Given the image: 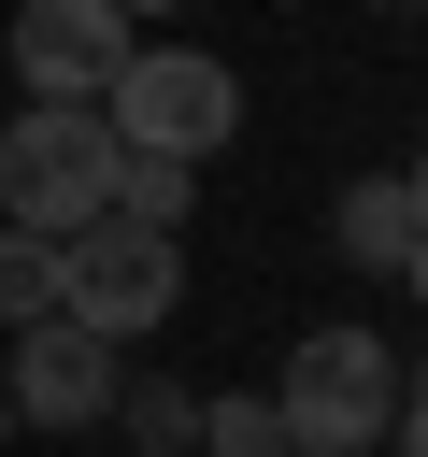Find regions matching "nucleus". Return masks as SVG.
Listing matches in <instances>:
<instances>
[{
	"mask_svg": "<svg viewBox=\"0 0 428 457\" xmlns=\"http://www.w3.org/2000/svg\"><path fill=\"white\" fill-rule=\"evenodd\" d=\"M271 414H285V443H300V457H371V443L399 428V343H385V328H357V314L300 328V343H285Z\"/></svg>",
	"mask_w": 428,
	"mask_h": 457,
	"instance_id": "obj_1",
	"label": "nucleus"
},
{
	"mask_svg": "<svg viewBox=\"0 0 428 457\" xmlns=\"http://www.w3.org/2000/svg\"><path fill=\"white\" fill-rule=\"evenodd\" d=\"M100 129L128 143V157H214L228 129H243V71L228 57H200V43H128V71L100 86Z\"/></svg>",
	"mask_w": 428,
	"mask_h": 457,
	"instance_id": "obj_2",
	"label": "nucleus"
},
{
	"mask_svg": "<svg viewBox=\"0 0 428 457\" xmlns=\"http://www.w3.org/2000/svg\"><path fill=\"white\" fill-rule=\"evenodd\" d=\"M171 300H185V228L86 214V228L57 243V314H86L100 343H143V328H171Z\"/></svg>",
	"mask_w": 428,
	"mask_h": 457,
	"instance_id": "obj_3",
	"label": "nucleus"
},
{
	"mask_svg": "<svg viewBox=\"0 0 428 457\" xmlns=\"http://www.w3.org/2000/svg\"><path fill=\"white\" fill-rule=\"evenodd\" d=\"M114 157H128V143L100 129V100H29V114L0 129V214L71 243V228L114 200Z\"/></svg>",
	"mask_w": 428,
	"mask_h": 457,
	"instance_id": "obj_4",
	"label": "nucleus"
},
{
	"mask_svg": "<svg viewBox=\"0 0 428 457\" xmlns=\"http://www.w3.org/2000/svg\"><path fill=\"white\" fill-rule=\"evenodd\" d=\"M114 386H128V357H114L86 314H29V328H14V371H0L14 428H100Z\"/></svg>",
	"mask_w": 428,
	"mask_h": 457,
	"instance_id": "obj_5",
	"label": "nucleus"
},
{
	"mask_svg": "<svg viewBox=\"0 0 428 457\" xmlns=\"http://www.w3.org/2000/svg\"><path fill=\"white\" fill-rule=\"evenodd\" d=\"M128 43H143L128 0H14V86L29 100H100L128 71Z\"/></svg>",
	"mask_w": 428,
	"mask_h": 457,
	"instance_id": "obj_6",
	"label": "nucleus"
},
{
	"mask_svg": "<svg viewBox=\"0 0 428 457\" xmlns=\"http://www.w3.org/2000/svg\"><path fill=\"white\" fill-rule=\"evenodd\" d=\"M414 228H428V214H414V186H399V171H357V186H342V214H328V243H342L357 271H399V257H414Z\"/></svg>",
	"mask_w": 428,
	"mask_h": 457,
	"instance_id": "obj_7",
	"label": "nucleus"
},
{
	"mask_svg": "<svg viewBox=\"0 0 428 457\" xmlns=\"http://www.w3.org/2000/svg\"><path fill=\"white\" fill-rule=\"evenodd\" d=\"M114 428H128L143 457H200V400H185L171 371H128V386H114Z\"/></svg>",
	"mask_w": 428,
	"mask_h": 457,
	"instance_id": "obj_8",
	"label": "nucleus"
},
{
	"mask_svg": "<svg viewBox=\"0 0 428 457\" xmlns=\"http://www.w3.org/2000/svg\"><path fill=\"white\" fill-rule=\"evenodd\" d=\"M29 314H57V228L0 214V328H29Z\"/></svg>",
	"mask_w": 428,
	"mask_h": 457,
	"instance_id": "obj_9",
	"label": "nucleus"
},
{
	"mask_svg": "<svg viewBox=\"0 0 428 457\" xmlns=\"http://www.w3.org/2000/svg\"><path fill=\"white\" fill-rule=\"evenodd\" d=\"M100 214H143V228H185V157H114V200Z\"/></svg>",
	"mask_w": 428,
	"mask_h": 457,
	"instance_id": "obj_10",
	"label": "nucleus"
},
{
	"mask_svg": "<svg viewBox=\"0 0 428 457\" xmlns=\"http://www.w3.org/2000/svg\"><path fill=\"white\" fill-rule=\"evenodd\" d=\"M200 457H300L271 400H200Z\"/></svg>",
	"mask_w": 428,
	"mask_h": 457,
	"instance_id": "obj_11",
	"label": "nucleus"
},
{
	"mask_svg": "<svg viewBox=\"0 0 428 457\" xmlns=\"http://www.w3.org/2000/svg\"><path fill=\"white\" fill-rule=\"evenodd\" d=\"M399 443H428V357H399Z\"/></svg>",
	"mask_w": 428,
	"mask_h": 457,
	"instance_id": "obj_12",
	"label": "nucleus"
},
{
	"mask_svg": "<svg viewBox=\"0 0 428 457\" xmlns=\"http://www.w3.org/2000/svg\"><path fill=\"white\" fill-rule=\"evenodd\" d=\"M399 286H414V300H428V228H414V257H399Z\"/></svg>",
	"mask_w": 428,
	"mask_h": 457,
	"instance_id": "obj_13",
	"label": "nucleus"
},
{
	"mask_svg": "<svg viewBox=\"0 0 428 457\" xmlns=\"http://www.w3.org/2000/svg\"><path fill=\"white\" fill-rule=\"evenodd\" d=\"M399 186H414V214H428V157H414V171H399Z\"/></svg>",
	"mask_w": 428,
	"mask_h": 457,
	"instance_id": "obj_14",
	"label": "nucleus"
},
{
	"mask_svg": "<svg viewBox=\"0 0 428 457\" xmlns=\"http://www.w3.org/2000/svg\"><path fill=\"white\" fill-rule=\"evenodd\" d=\"M371 14H428V0H371Z\"/></svg>",
	"mask_w": 428,
	"mask_h": 457,
	"instance_id": "obj_15",
	"label": "nucleus"
},
{
	"mask_svg": "<svg viewBox=\"0 0 428 457\" xmlns=\"http://www.w3.org/2000/svg\"><path fill=\"white\" fill-rule=\"evenodd\" d=\"M128 14H185V0H128Z\"/></svg>",
	"mask_w": 428,
	"mask_h": 457,
	"instance_id": "obj_16",
	"label": "nucleus"
},
{
	"mask_svg": "<svg viewBox=\"0 0 428 457\" xmlns=\"http://www.w3.org/2000/svg\"><path fill=\"white\" fill-rule=\"evenodd\" d=\"M0 428H14V400H0Z\"/></svg>",
	"mask_w": 428,
	"mask_h": 457,
	"instance_id": "obj_17",
	"label": "nucleus"
},
{
	"mask_svg": "<svg viewBox=\"0 0 428 457\" xmlns=\"http://www.w3.org/2000/svg\"><path fill=\"white\" fill-rule=\"evenodd\" d=\"M399 457H428V443H399Z\"/></svg>",
	"mask_w": 428,
	"mask_h": 457,
	"instance_id": "obj_18",
	"label": "nucleus"
}]
</instances>
